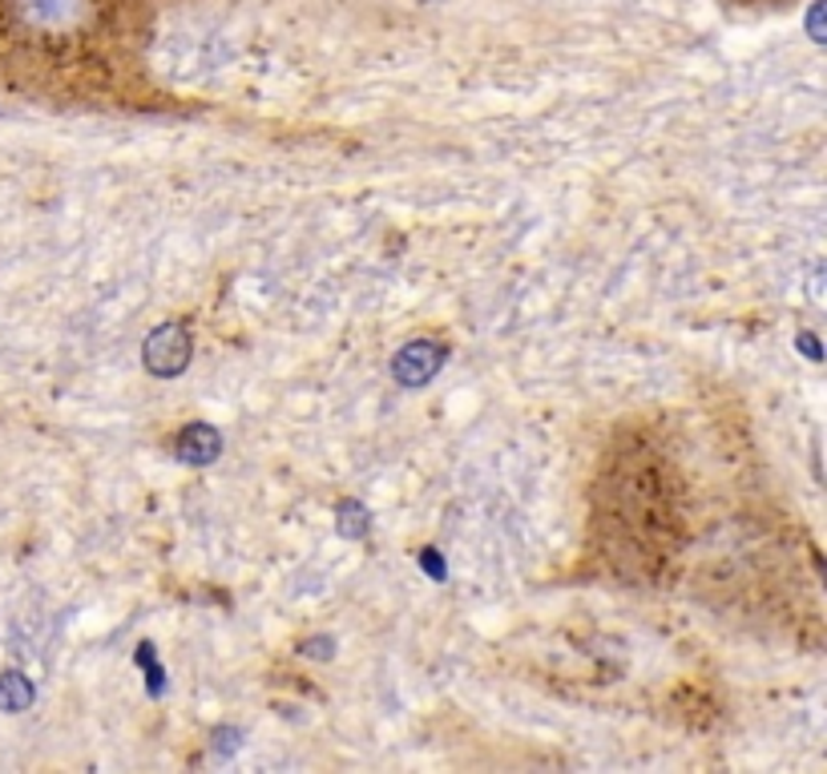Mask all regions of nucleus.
<instances>
[{
  "label": "nucleus",
  "instance_id": "1",
  "mask_svg": "<svg viewBox=\"0 0 827 774\" xmlns=\"http://www.w3.org/2000/svg\"><path fill=\"white\" fill-rule=\"evenodd\" d=\"M162 0H0V94L61 109H165L150 73Z\"/></svg>",
  "mask_w": 827,
  "mask_h": 774
},
{
  "label": "nucleus",
  "instance_id": "2",
  "mask_svg": "<svg viewBox=\"0 0 827 774\" xmlns=\"http://www.w3.org/2000/svg\"><path fill=\"white\" fill-rule=\"evenodd\" d=\"M593 552L617 581L654 585L686 545V484L651 432H622L605 448L593 481Z\"/></svg>",
  "mask_w": 827,
  "mask_h": 774
},
{
  "label": "nucleus",
  "instance_id": "3",
  "mask_svg": "<svg viewBox=\"0 0 827 774\" xmlns=\"http://www.w3.org/2000/svg\"><path fill=\"white\" fill-rule=\"evenodd\" d=\"M186 331L178 327V323H165V327H158L150 340H146V367L150 372H158V376H174L178 367H186Z\"/></svg>",
  "mask_w": 827,
  "mask_h": 774
},
{
  "label": "nucleus",
  "instance_id": "4",
  "mask_svg": "<svg viewBox=\"0 0 827 774\" xmlns=\"http://www.w3.org/2000/svg\"><path fill=\"white\" fill-rule=\"evenodd\" d=\"M440 359H444L440 347H432V343H412V347H404L400 359H396V379L408 387L425 384V379L440 367Z\"/></svg>",
  "mask_w": 827,
  "mask_h": 774
},
{
  "label": "nucleus",
  "instance_id": "5",
  "mask_svg": "<svg viewBox=\"0 0 827 774\" xmlns=\"http://www.w3.org/2000/svg\"><path fill=\"white\" fill-rule=\"evenodd\" d=\"M178 456L194 460V464H206V460L218 456V432H211L206 423H190L186 432L178 436Z\"/></svg>",
  "mask_w": 827,
  "mask_h": 774
},
{
  "label": "nucleus",
  "instance_id": "6",
  "mask_svg": "<svg viewBox=\"0 0 827 774\" xmlns=\"http://www.w3.org/2000/svg\"><path fill=\"white\" fill-rule=\"evenodd\" d=\"M734 4H747V9H780V4H792V0H734Z\"/></svg>",
  "mask_w": 827,
  "mask_h": 774
}]
</instances>
